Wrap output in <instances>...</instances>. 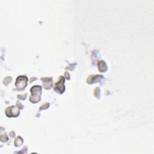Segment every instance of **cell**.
Returning <instances> with one entry per match:
<instances>
[{
    "instance_id": "1",
    "label": "cell",
    "mask_w": 154,
    "mask_h": 154,
    "mask_svg": "<svg viewBox=\"0 0 154 154\" xmlns=\"http://www.w3.org/2000/svg\"><path fill=\"white\" fill-rule=\"evenodd\" d=\"M42 87L39 85H35L31 89V95L30 96V100L31 102L36 103L40 100Z\"/></svg>"
},
{
    "instance_id": "3",
    "label": "cell",
    "mask_w": 154,
    "mask_h": 154,
    "mask_svg": "<svg viewBox=\"0 0 154 154\" xmlns=\"http://www.w3.org/2000/svg\"><path fill=\"white\" fill-rule=\"evenodd\" d=\"M19 109L16 106L8 107L6 109V114L8 117H16L19 114Z\"/></svg>"
},
{
    "instance_id": "7",
    "label": "cell",
    "mask_w": 154,
    "mask_h": 154,
    "mask_svg": "<svg viewBox=\"0 0 154 154\" xmlns=\"http://www.w3.org/2000/svg\"><path fill=\"white\" fill-rule=\"evenodd\" d=\"M97 66H98L99 70H100V71L101 72H105L107 70V64L105 63V61H99L97 63Z\"/></svg>"
},
{
    "instance_id": "2",
    "label": "cell",
    "mask_w": 154,
    "mask_h": 154,
    "mask_svg": "<svg viewBox=\"0 0 154 154\" xmlns=\"http://www.w3.org/2000/svg\"><path fill=\"white\" fill-rule=\"evenodd\" d=\"M28 78L25 76H19L18 77L16 81V86L18 89H23L27 84Z\"/></svg>"
},
{
    "instance_id": "6",
    "label": "cell",
    "mask_w": 154,
    "mask_h": 154,
    "mask_svg": "<svg viewBox=\"0 0 154 154\" xmlns=\"http://www.w3.org/2000/svg\"><path fill=\"white\" fill-rule=\"evenodd\" d=\"M103 78V76L101 75H92L89 77L87 79L88 83H93L98 81L100 79Z\"/></svg>"
},
{
    "instance_id": "5",
    "label": "cell",
    "mask_w": 154,
    "mask_h": 154,
    "mask_svg": "<svg viewBox=\"0 0 154 154\" xmlns=\"http://www.w3.org/2000/svg\"><path fill=\"white\" fill-rule=\"evenodd\" d=\"M43 81V87L46 89H49L52 87V80L51 78H42Z\"/></svg>"
},
{
    "instance_id": "8",
    "label": "cell",
    "mask_w": 154,
    "mask_h": 154,
    "mask_svg": "<svg viewBox=\"0 0 154 154\" xmlns=\"http://www.w3.org/2000/svg\"><path fill=\"white\" fill-rule=\"evenodd\" d=\"M15 145L17 147L22 145V144H23V138H22L20 137H18L15 140Z\"/></svg>"
},
{
    "instance_id": "4",
    "label": "cell",
    "mask_w": 154,
    "mask_h": 154,
    "mask_svg": "<svg viewBox=\"0 0 154 154\" xmlns=\"http://www.w3.org/2000/svg\"><path fill=\"white\" fill-rule=\"evenodd\" d=\"M64 83V77L60 76L59 81L56 84V87H55V90H57V92H59L60 93H63V92L64 91V89H65Z\"/></svg>"
}]
</instances>
